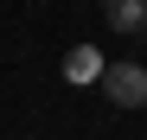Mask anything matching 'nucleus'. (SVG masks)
Segmentation results:
<instances>
[{
	"instance_id": "f257e3e1",
	"label": "nucleus",
	"mask_w": 147,
	"mask_h": 140,
	"mask_svg": "<svg viewBox=\"0 0 147 140\" xmlns=\"http://www.w3.org/2000/svg\"><path fill=\"white\" fill-rule=\"evenodd\" d=\"M102 89L115 108H147V70L141 64H102Z\"/></svg>"
},
{
	"instance_id": "f03ea898",
	"label": "nucleus",
	"mask_w": 147,
	"mask_h": 140,
	"mask_svg": "<svg viewBox=\"0 0 147 140\" xmlns=\"http://www.w3.org/2000/svg\"><path fill=\"white\" fill-rule=\"evenodd\" d=\"M64 77L70 83H96V77H102V57H96L90 45H70V51H64Z\"/></svg>"
},
{
	"instance_id": "7ed1b4c3",
	"label": "nucleus",
	"mask_w": 147,
	"mask_h": 140,
	"mask_svg": "<svg viewBox=\"0 0 147 140\" xmlns=\"http://www.w3.org/2000/svg\"><path fill=\"white\" fill-rule=\"evenodd\" d=\"M102 13H109V26H115V32H134V26H147V0H109Z\"/></svg>"
}]
</instances>
